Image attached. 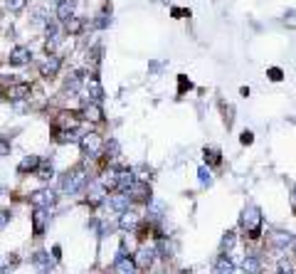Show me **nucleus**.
<instances>
[{
	"label": "nucleus",
	"mask_w": 296,
	"mask_h": 274,
	"mask_svg": "<svg viewBox=\"0 0 296 274\" xmlns=\"http://www.w3.org/2000/svg\"><path fill=\"white\" fill-rule=\"evenodd\" d=\"M242 225H244V230L249 232V237L257 240V237H259V227H262V215H259V210H257V207H247L244 215H242Z\"/></svg>",
	"instance_id": "obj_1"
},
{
	"label": "nucleus",
	"mask_w": 296,
	"mask_h": 274,
	"mask_svg": "<svg viewBox=\"0 0 296 274\" xmlns=\"http://www.w3.org/2000/svg\"><path fill=\"white\" fill-rule=\"evenodd\" d=\"M79 146H81V151H84V156H89V158H96L99 153H101V148H104V141L99 134H86V136L79 138Z\"/></svg>",
	"instance_id": "obj_2"
},
{
	"label": "nucleus",
	"mask_w": 296,
	"mask_h": 274,
	"mask_svg": "<svg viewBox=\"0 0 296 274\" xmlns=\"http://www.w3.org/2000/svg\"><path fill=\"white\" fill-rule=\"evenodd\" d=\"M84 185H86V173H84L81 168H76V171H72V173H67L65 181H62L65 193H76V190H81Z\"/></svg>",
	"instance_id": "obj_3"
},
{
	"label": "nucleus",
	"mask_w": 296,
	"mask_h": 274,
	"mask_svg": "<svg viewBox=\"0 0 296 274\" xmlns=\"http://www.w3.org/2000/svg\"><path fill=\"white\" fill-rule=\"evenodd\" d=\"M126 195H129V200H134V203H150V188H148L146 183L141 181H136L129 190H126Z\"/></svg>",
	"instance_id": "obj_4"
},
{
	"label": "nucleus",
	"mask_w": 296,
	"mask_h": 274,
	"mask_svg": "<svg viewBox=\"0 0 296 274\" xmlns=\"http://www.w3.org/2000/svg\"><path fill=\"white\" fill-rule=\"evenodd\" d=\"M30 203L35 207H50L55 203V193L50 190V188H42V190H35L32 195H30Z\"/></svg>",
	"instance_id": "obj_5"
},
{
	"label": "nucleus",
	"mask_w": 296,
	"mask_h": 274,
	"mask_svg": "<svg viewBox=\"0 0 296 274\" xmlns=\"http://www.w3.org/2000/svg\"><path fill=\"white\" fill-rule=\"evenodd\" d=\"M153 257H155V250L153 247H141L139 252H136V267H141V270H148L150 265H153Z\"/></svg>",
	"instance_id": "obj_6"
},
{
	"label": "nucleus",
	"mask_w": 296,
	"mask_h": 274,
	"mask_svg": "<svg viewBox=\"0 0 296 274\" xmlns=\"http://www.w3.org/2000/svg\"><path fill=\"white\" fill-rule=\"evenodd\" d=\"M60 57H55V55H50V60L40 67V74L45 77V79H52V77H57V72H60Z\"/></svg>",
	"instance_id": "obj_7"
},
{
	"label": "nucleus",
	"mask_w": 296,
	"mask_h": 274,
	"mask_svg": "<svg viewBox=\"0 0 296 274\" xmlns=\"http://www.w3.org/2000/svg\"><path fill=\"white\" fill-rule=\"evenodd\" d=\"M57 20H62V22H67V20H72L74 17V0H60V5H57Z\"/></svg>",
	"instance_id": "obj_8"
},
{
	"label": "nucleus",
	"mask_w": 296,
	"mask_h": 274,
	"mask_svg": "<svg viewBox=\"0 0 296 274\" xmlns=\"http://www.w3.org/2000/svg\"><path fill=\"white\" fill-rule=\"evenodd\" d=\"M30 96V84H12L10 89H7V99H12V101H20V99H27Z\"/></svg>",
	"instance_id": "obj_9"
},
{
	"label": "nucleus",
	"mask_w": 296,
	"mask_h": 274,
	"mask_svg": "<svg viewBox=\"0 0 296 274\" xmlns=\"http://www.w3.org/2000/svg\"><path fill=\"white\" fill-rule=\"evenodd\" d=\"M30 62V50L27 47H15L12 52H10V65H27Z\"/></svg>",
	"instance_id": "obj_10"
},
{
	"label": "nucleus",
	"mask_w": 296,
	"mask_h": 274,
	"mask_svg": "<svg viewBox=\"0 0 296 274\" xmlns=\"http://www.w3.org/2000/svg\"><path fill=\"white\" fill-rule=\"evenodd\" d=\"M81 116H84L86 121H101V119H104V111H101L99 104H86V106L81 109Z\"/></svg>",
	"instance_id": "obj_11"
},
{
	"label": "nucleus",
	"mask_w": 296,
	"mask_h": 274,
	"mask_svg": "<svg viewBox=\"0 0 296 274\" xmlns=\"http://www.w3.org/2000/svg\"><path fill=\"white\" fill-rule=\"evenodd\" d=\"M60 126H62L65 131H74V129L79 126L76 114H72V111H62V114H60Z\"/></svg>",
	"instance_id": "obj_12"
},
{
	"label": "nucleus",
	"mask_w": 296,
	"mask_h": 274,
	"mask_svg": "<svg viewBox=\"0 0 296 274\" xmlns=\"http://www.w3.org/2000/svg\"><path fill=\"white\" fill-rule=\"evenodd\" d=\"M114 270H116V274H136V262L129 257H119Z\"/></svg>",
	"instance_id": "obj_13"
},
{
	"label": "nucleus",
	"mask_w": 296,
	"mask_h": 274,
	"mask_svg": "<svg viewBox=\"0 0 296 274\" xmlns=\"http://www.w3.org/2000/svg\"><path fill=\"white\" fill-rule=\"evenodd\" d=\"M139 222H141L139 212H134V210H124V212H121V227H124V230H131V227H136Z\"/></svg>",
	"instance_id": "obj_14"
},
{
	"label": "nucleus",
	"mask_w": 296,
	"mask_h": 274,
	"mask_svg": "<svg viewBox=\"0 0 296 274\" xmlns=\"http://www.w3.org/2000/svg\"><path fill=\"white\" fill-rule=\"evenodd\" d=\"M101 185H104V188H109V190H116V188H119V171H116V168L106 171V173H104V178H101Z\"/></svg>",
	"instance_id": "obj_15"
},
{
	"label": "nucleus",
	"mask_w": 296,
	"mask_h": 274,
	"mask_svg": "<svg viewBox=\"0 0 296 274\" xmlns=\"http://www.w3.org/2000/svg\"><path fill=\"white\" fill-rule=\"evenodd\" d=\"M40 168V158L37 156H25L22 163L17 166V173H27V171H37Z\"/></svg>",
	"instance_id": "obj_16"
},
{
	"label": "nucleus",
	"mask_w": 296,
	"mask_h": 274,
	"mask_svg": "<svg viewBox=\"0 0 296 274\" xmlns=\"http://www.w3.org/2000/svg\"><path fill=\"white\" fill-rule=\"evenodd\" d=\"M86 91H89L96 101L104 96V89H101V84H99V79H96V77H89V79H86Z\"/></svg>",
	"instance_id": "obj_17"
},
{
	"label": "nucleus",
	"mask_w": 296,
	"mask_h": 274,
	"mask_svg": "<svg viewBox=\"0 0 296 274\" xmlns=\"http://www.w3.org/2000/svg\"><path fill=\"white\" fill-rule=\"evenodd\" d=\"M242 267H244L247 274H259V270H262V265H259V260H257L254 255H247L244 262H242Z\"/></svg>",
	"instance_id": "obj_18"
},
{
	"label": "nucleus",
	"mask_w": 296,
	"mask_h": 274,
	"mask_svg": "<svg viewBox=\"0 0 296 274\" xmlns=\"http://www.w3.org/2000/svg\"><path fill=\"white\" fill-rule=\"evenodd\" d=\"M215 274H234V265L227 257H220L218 265H215Z\"/></svg>",
	"instance_id": "obj_19"
},
{
	"label": "nucleus",
	"mask_w": 296,
	"mask_h": 274,
	"mask_svg": "<svg viewBox=\"0 0 296 274\" xmlns=\"http://www.w3.org/2000/svg\"><path fill=\"white\" fill-rule=\"evenodd\" d=\"M205 161L210 163V166H220L222 163V156L218 148H205Z\"/></svg>",
	"instance_id": "obj_20"
},
{
	"label": "nucleus",
	"mask_w": 296,
	"mask_h": 274,
	"mask_svg": "<svg viewBox=\"0 0 296 274\" xmlns=\"http://www.w3.org/2000/svg\"><path fill=\"white\" fill-rule=\"evenodd\" d=\"M81 27H84V22H81L79 17L67 20V32H70V35H79V32H81Z\"/></svg>",
	"instance_id": "obj_21"
},
{
	"label": "nucleus",
	"mask_w": 296,
	"mask_h": 274,
	"mask_svg": "<svg viewBox=\"0 0 296 274\" xmlns=\"http://www.w3.org/2000/svg\"><path fill=\"white\" fill-rule=\"evenodd\" d=\"M42 230H45V212H40V210H37V212H35V235L40 237V235H42Z\"/></svg>",
	"instance_id": "obj_22"
},
{
	"label": "nucleus",
	"mask_w": 296,
	"mask_h": 274,
	"mask_svg": "<svg viewBox=\"0 0 296 274\" xmlns=\"http://www.w3.org/2000/svg\"><path fill=\"white\" fill-rule=\"evenodd\" d=\"M104 148H106V158H116V156H119V143H116L114 138H111Z\"/></svg>",
	"instance_id": "obj_23"
},
{
	"label": "nucleus",
	"mask_w": 296,
	"mask_h": 274,
	"mask_svg": "<svg viewBox=\"0 0 296 274\" xmlns=\"http://www.w3.org/2000/svg\"><path fill=\"white\" fill-rule=\"evenodd\" d=\"M232 247H234V232H227L222 237V252H229Z\"/></svg>",
	"instance_id": "obj_24"
},
{
	"label": "nucleus",
	"mask_w": 296,
	"mask_h": 274,
	"mask_svg": "<svg viewBox=\"0 0 296 274\" xmlns=\"http://www.w3.org/2000/svg\"><path fill=\"white\" fill-rule=\"evenodd\" d=\"M5 5H7V10H12V12H20V10L27 5V0H5Z\"/></svg>",
	"instance_id": "obj_25"
},
{
	"label": "nucleus",
	"mask_w": 296,
	"mask_h": 274,
	"mask_svg": "<svg viewBox=\"0 0 296 274\" xmlns=\"http://www.w3.org/2000/svg\"><path fill=\"white\" fill-rule=\"evenodd\" d=\"M37 176H40L42 181H50V178L55 176V171H52V166H50V163H45V166H42V168L37 171Z\"/></svg>",
	"instance_id": "obj_26"
},
{
	"label": "nucleus",
	"mask_w": 296,
	"mask_h": 274,
	"mask_svg": "<svg viewBox=\"0 0 296 274\" xmlns=\"http://www.w3.org/2000/svg\"><path fill=\"white\" fill-rule=\"evenodd\" d=\"M279 274H294V265L289 260H279Z\"/></svg>",
	"instance_id": "obj_27"
},
{
	"label": "nucleus",
	"mask_w": 296,
	"mask_h": 274,
	"mask_svg": "<svg viewBox=\"0 0 296 274\" xmlns=\"http://www.w3.org/2000/svg\"><path fill=\"white\" fill-rule=\"evenodd\" d=\"M289 242H292L289 235H274V245H277V247H287Z\"/></svg>",
	"instance_id": "obj_28"
},
{
	"label": "nucleus",
	"mask_w": 296,
	"mask_h": 274,
	"mask_svg": "<svg viewBox=\"0 0 296 274\" xmlns=\"http://www.w3.org/2000/svg\"><path fill=\"white\" fill-rule=\"evenodd\" d=\"M35 265H37V267H47V265H50V257H47L45 252H37V255H35Z\"/></svg>",
	"instance_id": "obj_29"
},
{
	"label": "nucleus",
	"mask_w": 296,
	"mask_h": 274,
	"mask_svg": "<svg viewBox=\"0 0 296 274\" xmlns=\"http://www.w3.org/2000/svg\"><path fill=\"white\" fill-rule=\"evenodd\" d=\"M267 74H269V79H272V82H279V79L284 77V74H282V69H279V67H272L269 72H267Z\"/></svg>",
	"instance_id": "obj_30"
},
{
	"label": "nucleus",
	"mask_w": 296,
	"mask_h": 274,
	"mask_svg": "<svg viewBox=\"0 0 296 274\" xmlns=\"http://www.w3.org/2000/svg\"><path fill=\"white\" fill-rule=\"evenodd\" d=\"M7 153H10V141L0 138V156H7Z\"/></svg>",
	"instance_id": "obj_31"
},
{
	"label": "nucleus",
	"mask_w": 296,
	"mask_h": 274,
	"mask_svg": "<svg viewBox=\"0 0 296 274\" xmlns=\"http://www.w3.org/2000/svg\"><path fill=\"white\" fill-rule=\"evenodd\" d=\"M7 220H10V212H7V210H0V230L5 227V222H7Z\"/></svg>",
	"instance_id": "obj_32"
},
{
	"label": "nucleus",
	"mask_w": 296,
	"mask_h": 274,
	"mask_svg": "<svg viewBox=\"0 0 296 274\" xmlns=\"http://www.w3.org/2000/svg\"><path fill=\"white\" fill-rule=\"evenodd\" d=\"M252 141H254V136H252L249 131H244V134H242V143H244V146H249Z\"/></svg>",
	"instance_id": "obj_33"
},
{
	"label": "nucleus",
	"mask_w": 296,
	"mask_h": 274,
	"mask_svg": "<svg viewBox=\"0 0 296 274\" xmlns=\"http://www.w3.org/2000/svg\"><path fill=\"white\" fill-rule=\"evenodd\" d=\"M200 181H203V183H210V173H208L205 168H200Z\"/></svg>",
	"instance_id": "obj_34"
},
{
	"label": "nucleus",
	"mask_w": 296,
	"mask_h": 274,
	"mask_svg": "<svg viewBox=\"0 0 296 274\" xmlns=\"http://www.w3.org/2000/svg\"><path fill=\"white\" fill-rule=\"evenodd\" d=\"M294 203H296V188H294Z\"/></svg>",
	"instance_id": "obj_35"
},
{
	"label": "nucleus",
	"mask_w": 296,
	"mask_h": 274,
	"mask_svg": "<svg viewBox=\"0 0 296 274\" xmlns=\"http://www.w3.org/2000/svg\"><path fill=\"white\" fill-rule=\"evenodd\" d=\"M294 247H296V242H294Z\"/></svg>",
	"instance_id": "obj_36"
}]
</instances>
